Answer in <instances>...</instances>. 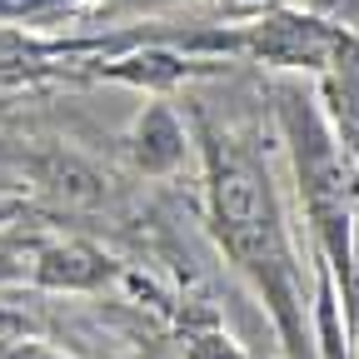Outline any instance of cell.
Segmentation results:
<instances>
[{
	"instance_id": "obj_1",
	"label": "cell",
	"mask_w": 359,
	"mask_h": 359,
	"mask_svg": "<svg viewBox=\"0 0 359 359\" xmlns=\"http://www.w3.org/2000/svg\"><path fill=\"white\" fill-rule=\"evenodd\" d=\"M210 215H215V235L224 245L250 285L264 294L269 314L285 334L290 359H314L309 334H304V294H299V264L285 235V219L269 190V175L240 155L230 140L210 145Z\"/></svg>"
},
{
	"instance_id": "obj_2",
	"label": "cell",
	"mask_w": 359,
	"mask_h": 359,
	"mask_svg": "<svg viewBox=\"0 0 359 359\" xmlns=\"http://www.w3.org/2000/svg\"><path fill=\"white\" fill-rule=\"evenodd\" d=\"M280 125L294 155V175H299V200L304 215L314 224L334 280H349V259H354V165L339 145V135L330 125V115L299 90H280Z\"/></svg>"
},
{
	"instance_id": "obj_3",
	"label": "cell",
	"mask_w": 359,
	"mask_h": 359,
	"mask_svg": "<svg viewBox=\"0 0 359 359\" xmlns=\"http://www.w3.org/2000/svg\"><path fill=\"white\" fill-rule=\"evenodd\" d=\"M339 40H344V30L325 25L320 15H290V11L264 15L245 35V45H250L259 60L285 65V70H325Z\"/></svg>"
},
{
	"instance_id": "obj_4",
	"label": "cell",
	"mask_w": 359,
	"mask_h": 359,
	"mask_svg": "<svg viewBox=\"0 0 359 359\" xmlns=\"http://www.w3.org/2000/svg\"><path fill=\"white\" fill-rule=\"evenodd\" d=\"M130 155H135V165L150 170V175H165V170H175L180 160H185V130L175 125V115H170L165 105H150V110L140 115Z\"/></svg>"
},
{
	"instance_id": "obj_5",
	"label": "cell",
	"mask_w": 359,
	"mask_h": 359,
	"mask_svg": "<svg viewBox=\"0 0 359 359\" xmlns=\"http://www.w3.org/2000/svg\"><path fill=\"white\" fill-rule=\"evenodd\" d=\"M110 275V259L90 245H55L45 250L35 264V280L40 285H55V290H90Z\"/></svg>"
},
{
	"instance_id": "obj_6",
	"label": "cell",
	"mask_w": 359,
	"mask_h": 359,
	"mask_svg": "<svg viewBox=\"0 0 359 359\" xmlns=\"http://www.w3.org/2000/svg\"><path fill=\"white\" fill-rule=\"evenodd\" d=\"M50 6H60V0H0V20H25V15H40Z\"/></svg>"
}]
</instances>
